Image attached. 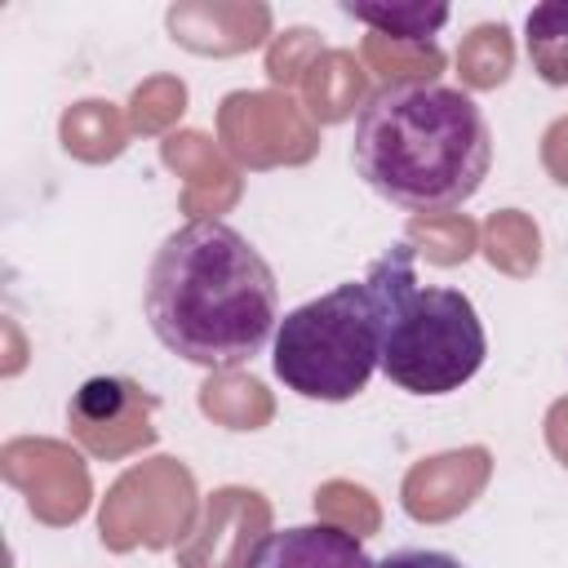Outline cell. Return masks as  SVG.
<instances>
[{
    "label": "cell",
    "mask_w": 568,
    "mask_h": 568,
    "mask_svg": "<svg viewBox=\"0 0 568 568\" xmlns=\"http://www.w3.org/2000/svg\"><path fill=\"white\" fill-rule=\"evenodd\" d=\"M506 36L510 31L501 22H484V27L470 31V40L457 53V62H462V71H466L470 84H497V80H506V71H510V40Z\"/></svg>",
    "instance_id": "9"
},
{
    "label": "cell",
    "mask_w": 568,
    "mask_h": 568,
    "mask_svg": "<svg viewBox=\"0 0 568 568\" xmlns=\"http://www.w3.org/2000/svg\"><path fill=\"white\" fill-rule=\"evenodd\" d=\"M355 173L408 213H444L466 204L493 169V129L462 89L390 80L355 111Z\"/></svg>",
    "instance_id": "2"
},
{
    "label": "cell",
    "mask_w": 568,
    "mask_h": 568,
    "mask_svg": "<svg viewBox=\"0 0 568 568\" xmlns=\"http://www.w3.org/2000/svg\"><path fill=\"white\" fill-rule=\"evenodd\" d=\"M524 44L532 58V71L546 84H568V0H546L528 9Z\"/></svg>",
    "instance_id": "7"
},
{
    "label": "cell",
    "mask_w": 568,
    "mask_h": 568,
    "mask_svg": "<svg viewBox=\"0 0 568 568\" xmlns=\"http://www.w3.org/2000/svg\"><path fill=\"white\" fill-rule=\"evenodd\" d=\"M244 568H377L368 550L355 541V532L333 524H302L266 532Z\"/></svg>",
    "instance_id": "6"
},
{
    "label": "cell",
    "mask_w": 568,
    "mask_h": 568,
    "mask_svg": "<svg viewBox=\"0 0 568 568\" xmlns=\"http://www.w3.org/2000/svg\"><path fill=\"white\" fill-rule=\"evenodd\" d=\"M382 359L377 297L368 280H346L315 302L293 306L275 328L271 368L275 377L320 404L355 399Z\"/></svg>",
    "instance_id": "4"
},
{
    "label": "cell",
    "mask_w": 568,
    "mask_h": 568,
    "mask_svg": "<svg viewBox=\"0 0 568 568\" xmlns=\"http://www.w3.org/2000/svg\"><path fill=\"white\" fill-rule=\"evenodd\" d=\"M342 13L355 22H368L373 36L417 40V44H430V36L448 22L444 4H342Z\"/></svg>",
    "instance_id": "8"
},
{
    "label": "cell",
    "mask_w": 568,
    "mask_h": 568,
    "mask_svg": "<svg viewBox=\"0 0 568 568\" xmlns=\"http://www.w3.org/2000/svg\"><path fill=\"white\" fill-rule=\"evenodd\" d=\"M142 302L160 346L204 368L253 359L280 328V284L271 262L217 217H195L164 235Z\"/></svg>",
    "instance_id": "1"
},
{
    "label": "cell",
    "mask_w": 568,
    "mask_h": 568,
    "mask_svg": "<svg viewBox=\"0 0 568 568\" xmlns=\"http://www.w3.org/2000/svg\"><path fill=\"white\" fill-rule=\"evenodd\" d=\"M377 568H466V564L453 559V555H444V550H395Z\"/></svg>",
    "instance_id": "10"
},
{
    "label": "cell",
    "mask_w": 568,
    "mask_h": 568,
    "mask_svg": "<svg viewBox=\"0 0 568 568\" xmlns=\"http://www.w3.org/2000/svg\"><path fill=\"white\" fill-rule=\"evenodd\" d=\"M151 413H155V395H146L129 377H89L67 408L75 439L98 457H115L133 444H151L155 439Z\"/></svg>",
    "instance_id": "5"
},
{
    "label": "cell",
    "mask_w": 568,
    "mask_h": 568,
    "mask_svg": "<svg viewBox=\"0 0 568 568\" xmlns=\"http://www.w3.org/2000/svg\"><path fill=\"white\" fill-rule=\"evenodd\" d=\"M364 280L377 297V328H382L377 368L399 390L448 395L479 373L488 355V337L475 315V302L462 288L422 284L413 244H390L368 266Z\"/></svg>",
    "instance_id": "3"
}]
</instances>
